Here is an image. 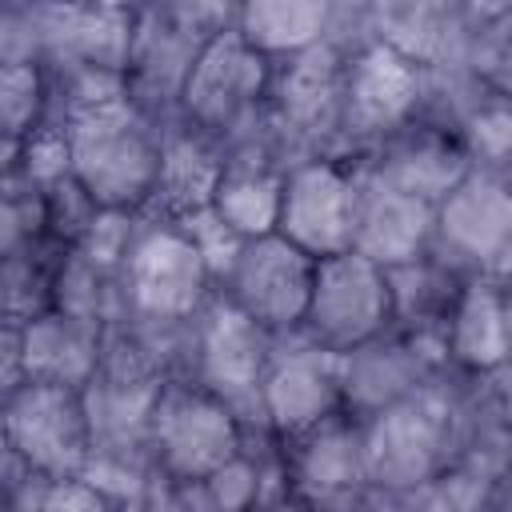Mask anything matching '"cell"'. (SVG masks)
<instances>
[{"mask_svg":"<svg viewBox=\"0 0 512 512\" xmlns=\"http://www.w3.org/2000/svg\"><path fill=\"white\" fill-rule=\"evenodd\" d=\"M464 388H468V372L448 368L424 392L364 420L372 488L412 496L456 468Z\"/></svg>","mask_w":512,"mask_h":512,"instance_id":"1","label":"cell"},{"mask_svg":"<svg viewBox=\"0 0 512 512\" xmlns=\"http://www.w3.org/2000/svg\"><path fill=\"white\" fill-rule=\"evenodd\" d=\"M76 184L104 208L144 216L156 200L164 164V128L128 96L60 128Z\"/></svg>","mask_w":512,"mask_h":512,"instance_id":"2","label":"cell"},{"mask_svg":"<svg viewBox=\"0 0 512 512\" xmlns=\"http://www.w3.org/2000/svg\"><path fill=\"white\" fill-rule=\"evenodd\" d=\"M236 24V4H148L136 8V36L128 56V100L168 128L180 116L184 84L224 28Z\"/></svg>","mask_w":512,"mask_h":512,"instance_id":"3","label":"cell"},{"mask_svg":"<svg viewBox=\"0 0 512 512\" xmlns=\"http://www.w3.org/2000/svg\"><path fill=\"white\" fill-rule=\"evenodd\" d=\"M216 296L212 268L180 220L144 212L120 264V304L132 324H192Z\"/></svg>","mask_w":512,"mask_h":512,"instance_id":"4","label":"cell"},{"mask_svg":"<svg viewBox=\"0 0 512 512\" xmlns=\"http://www.w3.org/2000/svg\"><path fill=\"white\" fill-rule=\"evenodd\" d=\"M272 72L276 64L260 56L232 24L212 36L204 56L196 60L176 120L212 140L220 152H232L268 128Z\"/></svg>","mask_w":512,"mask_h":512,"instance_id":"5","label":"cell"},{"mask_svg":"<svg viewBox=\"0 0 512 512\" xmlns=\"http://www.w3.org/2000/svg\"><path fill=\"white\" fill-rule=\"evenodd\" d=\"M248 444V428L240 416L212 396L204 384L180 376L160 388L156 412H152V468L180 484H200L216 476L224 464H232Z\"/></svg>","mask_w":512,"mask_h":512,"instance_id":"6","label":"cell"},{"mask_svg":"<svg viewBox=\"0 0 512 512\" xmlns=\"http://www.w3.org/2000/svg\"><path fill=\"white\" fill-rule=\"evenodd\" d=\"M432 256L464 280H512V176L468 168V176L436 204Z\"/></svg>","mask_w":512,"mask_h":512,"instance_id":"7","label":"cell"},{"mask_svg":"<svg viewBox=\"0 0 512 512\" xmlns=\"http://www.w3.org/2000/svg\"><path fill=\"white\" fill-rule=\"evenodd\" d=\"M4 448L44 480H84L92 468V416L84 388L24 380L4 392Z\"/></svg>","mask_w":512,"mask_h":512,"instance_id":"8","label":"cell"},{"mask_svg":"<svg viewBox=\"0 0 512 512\" xmlns=\"http://www.w3.org/2000/svg\"><path fill=\"white\" fill-rule=\"evenodd\" d=\"M272 352H276V336L216 292L196 316L192 380L204 384L212 396H220L240 416L244 428H268L260 388Z\"/></svg>","mask_w":512,"mask_h":512,"instance_id":"9","label":"cell"},{"mask_svg":"<svg viewBox=\"0 0 512 512\" xmlns=\"http://www.w3.org/2000/svg\"><path fill=\"white\" fill-rule=\"evenodd\" d=\"M312 284H316V260L296 244H288L280 232H272L244 240L236 248L216 292L272 336H288L300 332L304 324Z\"/></svg>","mask_w":512,"mask_h":512,"instance_id":"10","label":"cell"},{"mask_svg":"<svg viewBox=\"0 0 512 512\" xmlns=\"http://www.w3.org/2000/svg\"><path fill=\"white\" fill-rule=\"evenodd\" d=\"M392 328V288L388 272L360 252L316 260V284L304 312L300 332L328 348V352H352Z\"/></svg>","mask_w":512,"mask_h":512,"instance_id":"11","label":"cell"},{"mask_svg":"<svg viewBox=\"0 0 512 512\" xmlns=\"http://www.w3.org/2000/svg\"><path fill=\"white\" fill-rule=\"evenodd\" d=\"M420 76L412 60L392 52L380 40H368L348 56L344 76V124H340V152L344 164L364 160L384 136L416 120L420 104Z\"/></svg>","mask_w":512,"mask_h":512,"instance_id":"12","label":"cell"},{"mask_svg":"<svg viewBox=\"0 0 512 512\" xmlns=\"http://www.w3.org/2000/svg\"><path fill=\"white\" fill-rule=\"evenodd\" d=\"M264 424L276 440H296L344 408V356L312 344L304 332L276 336L272 364L260 388Z\"/></svg>","mask_w":512,"mask_h":512,"instance_id":"13","label":"cell"},{"mask_svg":"<svg viewBox=\"0 0 512 512\" xmlns=\"http://www.w3.org/2000/svg\"><path fill=\"white\" fill-rule=\"evenodd\" d=\"M452 368L444 332H404L384 336L344 352V408L356 420H372L384 408L424 392Z\"/></svg>","mask_w":512,"mask_h":512,"instance_id":"14","label":"cell"},{"mask_svg":"<svg viewBox=\"0 0 512 512\" xmlns=\"http://www.w3.org/2000/svg\"><path fill=\"white\" fill-rule=\"evenodd\" d=\"M360 184L344 160H304L284 172V200L276 232L312 260L344 256L356 244Z\"/></svg>","mask_w":512,"mask_h":512,"instance_id":"15","label":"cell"},{"mask_svg":"<svg viewBox=\"0 0 512 512\" xmlns=\"http://www.w3.org/2000/svg\"><path fill=\"white\" fill-rule=\"evenodd\" d=\"M288 488L312 512H360L372 492L368 452H364V420L340 412L320 428L284 444Z\"/></svg>","mask_w":512,"mask_h":512,"instance_id":"16","label":"cell"},{"mask_svg":"<svg viewBox=\"0 0 512 512\" xmlns=\"http://www.w3.org/2000/svg\"><path fill=\"white\" fill-rule=\"evenodd\" d=\"M352 168H356V184H360L352 252L380 264L384 272L428 256L432 240H436V204H428L412 192H400L396 184L380 180L364 164H352Z\"/></svg>","mask_w":512,"mask_h":512,"instance_id":"17","label":"cell"},{"mask_svg":"<svg viewBox=\"0 0 512 512\" xmlns=\"http://www.w3.org/2000/svg\"><path fill=\"white\" fill-rule=\"evenodd\" d=\"M352 164H364L380 180H388L400 192H412L428 204H440L472 168L468 152L448 132L432 128L424 120H408L404 128L384 136L364 160H352Z\"/></svg>","mask_w":512,"mask_h":512,"instance_id":"18","label":"cell"},{"mask_svg":"<svg viewBox=\"0 0 512 512\" xmlns=\"http://www.w3.org/2000/svg\"><path fill=\"white\" fill-rule=\"evenodd\" d=\"M16 340H20V372H24V380L88 388L92 376L104 364L108 328L92 324V320H80L72 312L48 308L44 316L20 324Z\"/></svg>","mask_w":512,"mask_h":512,"instance_id":"19","label":"cell"},{"mask_svg":"<svg viewBox=\"0 0 512 512\" xmlns=\"http://www.w3.org/2000/svg\"><path fill=\"white\" fill-rule=\"evenodd\" d=\"M220 176H224V152L200 132H192L188 124L172 120L164 128V164H160V184L148 212L164 220H188L212 208Z\"/></svg>","mask_w":512,"mask_h":512,"instance_id":"20","label":"cell"},{"mask_svg":"<svg viewBox=\"0 0 512 512\" xmlns=\"http://www.w3.org/2000/svg\"><path fill=\"white\" fill-rule=\"evenodd\" d=\"M444 348L452 368L468 376H492L512 364L508 348V324H504V296L496 280H468L448 324H444Z\"/></svg>","mask_w":512,"mask_h":512,"instance_id":"21","label":"cell"},{"mask_svg":"<svg viewBox=\"0 0 512 512\" xmlns=\"http://www.w3.org/2000/svg\"><path fill=\"white\" fill-rule=\"evenodd\" d=\"M340 4L320 0H252L236 4V32L272 64L292 60L324 40H332Z\"/></svg>","mask_w":512,"mask_h":512,"instance_id":"22","label":"cell"},{"mask_svg":"<svg viewBox=\"0 0 512 512\" xmlns=\"http://www.w3.org/2000/svg\"><path fill=\"white\" fill-rule=\"evenodd\" d=\"M464 276L452 272L444 260H436L432 252L388 268V288H392V328L404 332H444L460 292H464Z\"/></svg>","mask_w":512,"mask_h":512,"instance_id":"23","label":"cell"},{"mask_svg":"<svg viewBox=\"0 0 512 512\" xmlns=\"http://www.w3.org/2000/svg\"><path fill=\"white\" fill-rule=\"evenodd\" d=\"M48 124V72L44 64H4L0 68V128H4V160L20 152L28 136Z\"/></svg>","mask_w":512,"mask_h":512,"instance_id":"24","label":"cell"},{"mask_svg":"<svg viewBox=\"0 0 512 512\" xmlns=\"http://www.w3.org/2000/svg\"><path fill=\"white\" fill-rule=\"evenodd\" d=\"M52 244L48 236V200L44 188L24 180L20 172H4V220H0V252L24 256Z\"/></svg>","mask_w":512,"mask_h":512,"instance_id":"25","label":"cell"},{"mask_svg":"<svg viewBox=\"0 0 512 512\" xmlns=\"http://www.w3.org/2000/svg\"><path fill=\"white\" fill-rule=\"evenodd\" d=\"M492 484L496 480L452 468L428 488L412 492V508L416 512H492Z\"/></svg>","mask_w":512,"mask_h":512,"instance_id":"26","label":"cell"},{"mask_svg":"<svg viewBox=\"0 0 512 512\" xmlns=\"http://www.w3.org/2000/svg\"><path fill=\"white\" fill-rule=\"evenodd\" d=\"M40 512H132V508L92 480H56L48 484Z\"/></svg>","mask_w":512,"mask_h":512,"instance_id":"27","label":"cell"},{"mask_svg":"<svg viewBox=\"0 0 512 512\" xmlns=\"http://www.w3.org/2000/svg\"><path fill=\"white\" fill-rule=\"evenodd\" d=\"M252 512H312L288 484H276V488H268L260 500H256V508Z\"/></svg>","mask_w":512,"mask_h":512,"instance_id":"28","label":"cell"},{"mask_svg":"<svg viewBox=\"0 0 512 512\" xmlns=\"http://www.w3.org/2000/svg\"><path fill=\"white\" fill-rule=\"evenodd\" d=\"M492 512H512V472L492 484Z\"/></svg>","mask_w":512,"mask_h":512,"instance_id":"29","label":"cell"},{"mask_svg":"<svg viewBox=\"0 0 512 512\" xmlns=\"http://www.w3.org/2000/svg\"><path fill=\"white\" fill-rule=\"evenodd\" d=\"M500 296H504V324H508V348H512V280L500 284Z\"/></svg>","mask_w":512,"mask_h":512,"instance_id":"30","label":"cell"},{"mask_svg":"<svg viewBox=\"0 0 512 512\" xmlns=\"http://www.w3.org/2000/svg\"><path fill=\"white\" fill-rule=\"evenodd\" d=\"M508 176H512V164H508Z\"/></svg>","mask_w":512,"mask_h":512,"instance_id":"31","label":"cell"}]
</instances>
